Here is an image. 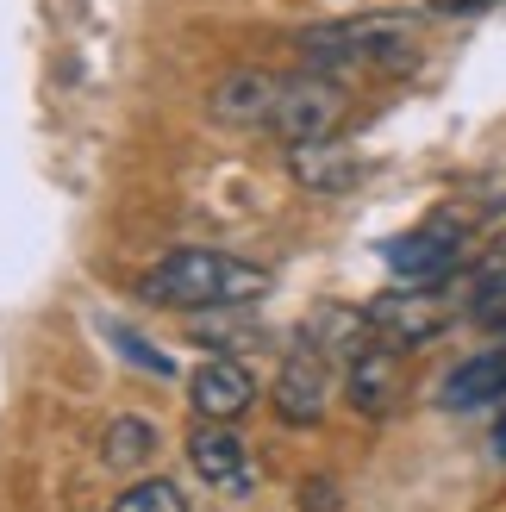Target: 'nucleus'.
<instances>
[{
	"mask_svg": "<svg viewBox=\"0 0 506 512\" xmlns=\"http://www.w3.org/2000/svg\"><path fill=\"white\" fill-rule=\"evenodd\" d=\"M113 512H194V506H188V494L175 488V481L150 475V481H138V488H125L113 500Z\"/></svg>",
	"mask_w": 506,
	"mask_h": 512,
	"instance_id": "obj_15",
	"label": "nucleus"
},
{
	"mask_svg": "<svg viewBox=\"0 0 506 512\" xmlns=\"http://www.w3.org/2000/svg\"><path fill=\"white\" fill-rule=\"evenodd\" d=\"M350 113V88L338 75H319V69H294L282 75V88H275V107H269V138H282L288 150L294 144H319L332 138Z\"/></svg>",
	"mask_w": 506,
	"mask_h": 512,
	"instance_id": "obj_3",
	"label": "nucleus"
},
{
	"mask_svg": "<svg viewBox=\"0 0 506 512\" xmlns=\"http://www.w3.org/2000/svg\"><path fill=\"white\" fill-rule=\"evenodd\" d=\"M344 394H350V406H357L363 419H382L394 406V394H400V350H388L382 338H369L344 363Z\"/></svg>",
	"mask_w": 506,
	"mask_h": 512,
	"instance_id": "obj_9",
	"label": "nucleus"
},
{
	"mask_svg": "<svg viewBox=\"0 0 506 512\" xmlns=\"http://www.w3.org/2000/svg\"><path fill=\"white\" fill-rule=\"evenodd\" d=\"M494 456L506 463V413H500V425H494Z\"/></svg>",
	"mask_w": 506,
	"mask_h": 512,
	"instance_id": "obj_18",
	"label": "nucleus"
},
{
	"mask_svg": "<svg viewBox=\"0 0 506 512\" xmlns=\"http://www.w3.org/2000/svg\"><path fill=\"white\" fill-rule=\"evenodd\" d=\"M469 313L482 325H506V238L488 250V263L469 281Z\"/></svg>",
	"mask_w": 506,
	"mask_h": 512,
	"instance_id": "obj_14",
	"label": "nucleus"
},
{
	"mask_svg": "<svg viewBox=\"0 0 506 512\" xmlns=\"http://www.w3.org/2000/svg\"><path fill=\"white\" fill-rule=\"evenodd\" d=\"M188 406L200 419H244L257 406V375H250L238 356H207L188 375Z\"/></svg>",
	"mask_w": 506,
	"mask_h": 512,
	"instance_id": "obj_6",
	"label": "nucleus"
},
{
	"mask_svg": "<svg viewBox=\"0 0 506 512\" xmlns=\"http://www.w3.org/2000/svg\"><path fill=\"white\" fill-rule=\"evenodd\" d=\"M100 456H107L113 469H138V463H150V456H157V425L138 419V413L113 419L107 438H100Z\"/></svg>",
	"mask_w": 506,
	"mask_h": 512,
	"instance_id": "obj_13",
	"label": "nucleus"
},
{
	"mask_svg": "<svg viewBox=\"0 0 506 512\" xmlns=\"http://www.w3.org/2000/svg\"><path fill=\"white\" fill-rule=\"evenodd\" d=\"M363 319H369V331H375L388 350H419V344H432L438 331L450 325V306H444V294L400 288V294H375V300L363 306Z\"/></svg>",
	"mask_w": 506,
	"mask_h": 512,
	"instance_id": "obj_5",
	"label": "nucleus"
},
{
	"mask_svg": "<svg viewBox=\"0 0 506 512\" xmlns=\"http://www.w3.org/2000/svg\"><path fill=\"white\" fill-rule=\"evenodd\" d=\"M300 69L319 75H400L419 63V25L394 13H357V19H325L294 38Z\"/></svg>",
	"mask_w": 506,
	"mask_h": 512,
	"instance_id": "obj_2",
	"label": "nucleus"
},
{
	"mask_svg": "<svg viewBox=\"0 0 506 512\" xmlns=\"http://www.w3.org/2000/svg\"><path fill=\"white\" fill-rule=\"evenodd\" d=\"M269 288L275 281L263 263L225 250H169L138 275V300L169 306V313H238V306H257Z\"/></svg>",
	"mask_w": 506,
	"mask_h": 512,
	"instance_id": "obj_1",
	"label": "nucleus"
},
{
	"mask_svg": "<svg viewBox=\"0 0 506 512\" xmlns=\"http://www.w3.org/2000/svg\"><path fill=\"white\" fill-rule=\"evenodd\" d=\"M300 506H307V512H338V488H332L325 475H313V481H307V500H300Z\"/></svg>",
	"mask_w": 506,
	"mask_h": 512,
	"instance_id": "obj_16",
	"label": "nucleus"
},
{
	"mask_svg": "<svg viewBox=\"0 0 506 512\" xmlns=\"http://www.w3.org/2000/svg\"><path fill=\"white\" fill-rule=\"evenodd\" d=\"M275 88H282V75H269V69H232L207 88V113L219 125H232V132H263Z\"/></svg>",
	"mask_w": 506,
	"mask_h": 512,
	"instance_id": "obj_7",
	"label": "nucleus"
},
{
	"mask_svg": "<svg viewBox=\"0 0 506 512\" xmlns=\"http://www.w3.org/2000/svg\"><path fill=\"white\" fill-rule=\"evenodd\" d=\"M269 400H275V419L282 425H319L325 419V406H332V363H325V350L307 331H300V344L288 350Z\"/></svg>",
	"mask_w": 506,
	"mask_h": 512,
	"instance_id": "obj_4",
	"label": "nucleus"
},
{
	"mask_svg": "<svg viewBox=\"0 0 506 512\" xmlns=\"http://www.w3.org/2000/svg\"><path fill=\"white\" fill-rule=\"evenodd\" d=\"M438 400L450 406V413H469V406H494V400H506V344L475 350L469 363H457V369L444 375Z\"/></svg>",
	"mask_w": 506,
	"mask_h": 512,
	"instance_id": "obj_11",
	"label": "nucleus"
},
{
	"mask_svg": "<svg viewBox=\"0 0 506 512\" xmlns=\"http://www.w3.org/2000/svg\"><path fill=\"white\" fill-rule=\"evenodd\" d=\"M188 463L200 481H213L225 494H244L250 488V450L232 431V419H200V431L188 438Z\"/></svg>",
	"mask_w": 506,
	"mask_h": 512,
	"instance_id": "obj_8",
	"label": "nucleus"
},
{
	"mask_svg": "<svg viewBox=\"0 0 506 512\" xmlns=\"http://www.w3.org/2000/svg\"><path fill=\"white\" fill-rule=\"evenodd\" d=\"M482 7H494V0H438V13H482Z\"/></svg>",
	"mask_w": 506,
	"mask_h": 512,
	"instance_id": "obj_17",
	"label": "nucleus"
},
{
	"mask_svg": "<svg viewBox=\"0 0 506 512\" xmlns=\"http://www.w3.org/2000/svg\"><path fill=\"white\" fill-rule=\"evenodd\" d=\"M288 169H294V182L307 188V194H344V188L363 175V163L350 157L344 144H332V138H319V144H294V150H288Z\"/></svg>",
	"mask_w": 506,
	"mask_h": 512,
	"instance_id": "obj_12",
	"label": "nucleus"
},
{
	"mask_svg": "<svg viewBox=\"0 0 506 512\" xmlns=\"http://www.w3.org/2000/svg\"><path fill=\"white\" fill-rule=\"evenodd\" d=\"M457 256H463V232H457V225H425V232L388 244V269L425 288V281H444L450 269H457Z\"/></svg>",
	"mask_w": 506,
	"mask_h": 512,
	"instance_id": "obj_10",
	"label": "nucleus"
}]
</instances>
